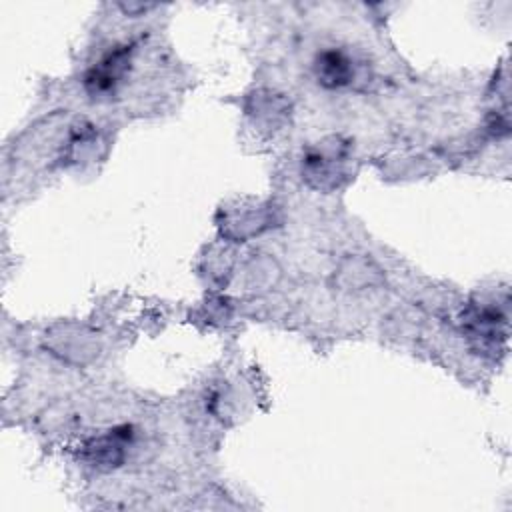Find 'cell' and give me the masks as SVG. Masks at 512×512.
Instances as JSON below:
<instances>
[{
	"label": "cell",
	"mask_w": 512,
	"mask_h": 512,
	"mask_svg": "<svg viewBox=\"0 0 512 512\" xmlns=\"http://www.w3.org/2000/svg\"><path fill=\"white\" fill-rule=\"evenodd\" d=\"M130 46H116L98 64H94L84 76V88L90 96L100 98L116 90L130 68Z\"/></svg>",
	"instance_id": "cell-1"
},
{
	"label": "cell",
	"mask_w": 512,
	"mask_h": 512,
	"mask_svg": "<svg viewBox=\"0 0 512 512\" xmlns=\"http://www.w3.org/2000/svg\"><path fill=\"white\" fill-rule=\"evenodd\" d=\"M314 74H316V80L320 86H324L328 90H336V88H344L352 82L354 66L346 52L328 48L316 56Z\"/></svg>",
	"instance_id": "cell-3"
},
{
	"label": "cell",
	"mask_w": 512,
	"mask_h": 512,
	"mask_svg": "<svg viewBox=\"0 0 512 512\" xmlns=\"http://www.w3.org/2000/svg\"><path fill=\"white\" fill-rule=\"evenodd\" d=\"M134 438V428L130 424L116 426L108 430V434L88 440L82 446V458L100 470L116 468L124 462V446Z\"/></svg>",
	"instance_id": "cell-2"
}]
</instances>
